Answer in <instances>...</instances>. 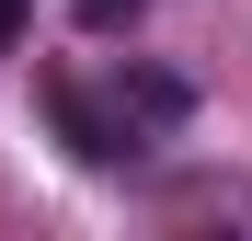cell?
Returning a JSON list of instances; mask_svg holds the SVG:
<instances>
[{"label": "cell", "mask_w": 252, "mask_h": 241, "mask_svg": "<svg viewBox=\"0 0 252 241\" xmlns=\"http://www.w3.org/2000/svg\"><path fill=\"white\" fill-rule=\"evenodd\" d=\"M115 115H126V138L149 149V138H172L184 115H195V80H184V69H149V58H126V69H115Z\"/></svg>", "instance_id": "7a4b0ae2"}, {"label": "cell", "mask_w": 252, "mask_h": 241, "mask_svg": "<svg viewBox=\"0 0 252 241\" xmlns=\"http://www.w3.org/2000/svg\"><path fill=\"white\" fill-rule=\"evenodd\" d=\"M23 46V0H0V58H12Z\"/></svg>", "instance_id": "277c9868"}, {"label": "cell", "mask_w": 252, "mask_h": 241, "mask_svg": "<svg viewBox=\"0 0 252 241\" xmlns=\"http://www.w3.org/2000/svg\"><path fill=\"white\" fill-rule=\"evenodd\" d=\"M46 127H58V149H69V161H92V172H115V161H138V138H126V115H115L103 92H80L69 69L46 80Z\"/></svg>", "instance_id": "6da1fadb"}, {"label": "cell", "mask_w": 252, "mask_h": 241, "mask_svg": "<svg viewBox=\"0 0 252 241\" xmlns=\"http://www.w3.org/2000/svg\"><path fill=\"white\" fill-rule=\"evenodd\" d=\"M69 12H80V23H92V34H126V23H138V12H149V0H69Z\"/></svg>", "instance_id": "3957f363"}]
</instances>
